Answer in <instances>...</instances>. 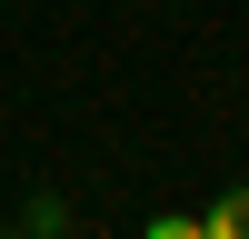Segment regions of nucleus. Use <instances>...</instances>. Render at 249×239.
Here are the masks:
<instances>
[{"label":"nucleus","instance_id":"1","mask_svg":"<svg viewBox=\"0 0 249 239\" xmlns=\"http://www.w3.org/2000/svg\"><path fill=\"white\" fill-rule=\"evenodd\" d=\"M199 239H249V189H219L199 209Z\"/></svg>","mask_w":249,"mask_h":239},{"label":"nucleus","instance_id":"3","mask_svg":"<svg viewBox=\"0 0 249 239\" xmlns=\"http://www.w3.org/2000/svg\"><path fill=\"white\" fill-rule=\"evenodd\" d=\"M140 239H199V219L190 209H160V219H140Z\"/></svg>","mask_w":249,"mask_h":239},{"label":"nucleus","instance_id":"2","mask_svg":"<svg viewBox=\"0 0 249 239\" xmlns=\"http://www.w3.org/2000/svg\"><path fill=\"white\" fill-rule=\"evenodd\" d=\"M20 229H30V239H70V199H60V189H40L30 209H20Z\"/></svg>","mask_w":249,"mask_h":239},{"label":"nucleus","instance_id":"4","mask_svg":"<svg viewBox=\"0 0 249 239\" xmlns=\"http://www.w3.org/2000/svg\"><path fill=\"white\" fill-rule=\"evenodd\" d=\"M10 239H30V229H10Z\"/></svg>","mask_w":249,"mask_h":239}]
</instances>
